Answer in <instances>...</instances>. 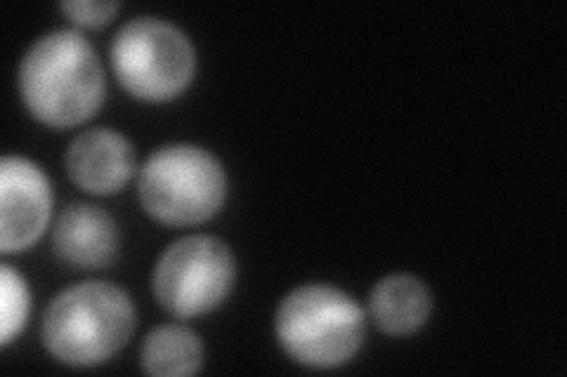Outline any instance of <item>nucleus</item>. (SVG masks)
Returning a JSON list of instances; mask_svg holds the SVG:
<instances>
[{
    "instance_id": "nucleus-1",
    "label": "nucleus",
    "mask_w": 567,
    "mask_h": 377,
    "mask_svg": "<svg viewBox=\"0 0 567 377\" xmlns=\"http://www.w3.org/2000/svg\"><path fill=\"white\" fill-rule=\"evenodd\" d=\"M20 90L33 118L52 128H71L95 116L106 83L97 52L85 35L60 29L41 35L27 50Z\"/></svg>"
},
{
    "instance_id": "nucleus-2",
    "label": "nucleus",
    "mask_w": 567,
    "mask_h": 377,
    "mask_svg": "<svg viewBox=\"0 0 567 377\" xmlns=\"http://www.w3.org/2000/svg\"><path fill=\"white\" fill-rule=\"evenodd\" d=\"M135 304L114 283L85 281L62 291L43 316L45 349L69 366H97L128 343Z\"/></svg>"
},
{
    "instance_id": "nucleus-3",
    "label": "nucleus",
    "mask_w": 567,
    "mask_h": 377,
    "mask_svg": "<svg viewBox=\"0 0 567 377\" xmlns=\"http://www.w3.org/2000/svg\"><path fill=\"white\" fill-rule=\"evenodd\" d=\"M275 333L293 362L310 368H336L360 349L364 312L336 285H298L279 304Z\"/></svg>"
},
{
    "instance_id": "nucleus-4",
    "label": "nucleus",
    "mask_w": 567,
    "mask_h": 377,
    "mask_svg": "<svg viewBox=\"0 0 567 377\" xmlns=\"http://www.w3.org/2000/svg\"><path fill=\"white\" fill-rule=\"evenodd\" d=\"M142 208L171 227L210 220L227 196V175L220 160L197 145H166L140 170Z\"/></svg>"
},
{
    "instance_id": "nucleus-5",
    "label": "nucleus",
    "mask_w": 567,
    "mask_h": 377,
    "mask_svg": "<svg viewBox=\"0 0 567 377\" xmlns=\"http://www.w3.org/2000/svg\"><path fill=\"white\" fill-rule=\"evenodd\" d=\"M118 83L137 100L166 102L183 93L197 69L189 35L162 17H135L112 41Z\"/></svg>"
},
{
    "instance_id": "nucleus-6",
    "label": "nucleus",
    "mask_w": 567,
    "mask_h": 377,
    "mask_svg": "<svg viewBox=\"0 0 567 377\" xmlns=\"http://www.w3.org/2000/svg\"><path fill=\"white\" fill-rule=\"evenodd\" d=\"M237 262L229 245L208 233L175 241L158 258L152 289L162 307L181 318L213 312L233 291Z\"/></svg>"
},
{
    "instance_id": "nucleus-7",
    "label": "nucleus",
    "mask_w": 567,
    "mask_h": 377,
    "mask_svg": "<svg viewBox=\"0 0 567 377\" xmlns=\"http://www.w3.org/2000/svg\"><path fill=\"white\" fill-rule=\"evenodd\" d=\"M52 214V191L41 166L24 156L0 164V250L22 253L41 239Z\"/></svg>"
},
{
    "instance_id": "nucleus-8",
    "label": "nucleus",
    "mask_w": 567,
    "mask_h": 377,
    "mask_svg": "<svg viewBox=\"0 0 567 377\" xmlns=\"http://www.w3.org/2000/svg\"><path fill=\"white\" fill-rule=\"evenodd\" d=\"M66 172L87 193H116L135 172L133 145L112 128L85 130L66 149Z\"/></svg>"
},
{
    "instance_id": "nucleus-9",
    "label": "nucleus",
    "mask_w": 567,
    "mask_h": 377,
    "mask_svg": "<svg viewBox=\"0 0 567 377\" xmlns=\"http://www.w3.org/2000/svg\"><path fill=\"white\" fill-rule=\"evenodd\" d=\"M52 248L71 266H110L118 255V224L97 206L71 203L60 212L52 231Z\"/></svg>"
},
{
    "instance_id": "nucleus-10",
    "label": "nucleus",
    "mask_w": 567,
    "mask_h": 377,
    "mask_svg": "<svg viewBox=\"0 0 567 377\" xmlns=\"http://www.w3.org/2000/svg\"><path fill=\"white\" fill-rule=\"evenodd\" d=\"M431 293L412 274H390L381 279L369 297L377 326L388 335L416 333L431 316Z\"/></svg>"
},
{
    "instance_id": "nucleus-11",
    "label": "nucleus",
    "mask_w": 567,
    "mask_h": 377,
    "mask_svg": "<svg viewBox=\"0 0 567 377\" xmlns=\"http://www.w3.org/2000/svg\"><path fill=\"white\" fill-rule=\"evenodd\" d=\"M140 362L145 373L158 377L194 375L204 364V345L192 328L181 323H166L145 337Z\"/></svg>"
},
{
    "instance_id": "nucleus-12",
    "label": "nucleus",
    "mask_w": 567,
    "mask_h": 377,
    "mask_svg": "<svg viewBox=\"0 0 567 377\" xmlns=\"http://www.w3.org/2000/svg\"><path fill=\"white\" fill-rule=\"evenodd\" d=\"M0 345L8 347L24 331L31 312L29 285L10 264L0 266Z\"/></svg>"
},
{
    "instance_id": "nucleus-13",
    "label": "nucleus",
    "mask_w": 567,
    "mask_h": 377,
    "mask_svg": "<svg viewBox=\"0 0 567 377\" xmlns=\"http://www.w3.org/2000/svg\"><path fill=\"white\" fill-rule=\"evenodd\" d=\"M71 22L79 27H104L118 12L114 0H66L60 6Z\"/></svg>"
}]
</instances>
